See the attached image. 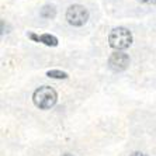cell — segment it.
I'll use <instances>...</instances> for the list:
<instances>
[{"label":"cell","mask_w":156,"mask_h":156,"mask_svg":"<svg viewBox=\"0 0 156 156\" xmlns=\"http://www.w3.org/2000/svg\"><path fill=\"white\" fill-rule=\"evenodd\" d=\"M33 101L38 108L48 110L56 104V101H58V94H56V91H55L52 87L41 86L34 91Z\"/></svg>","instance_id":"6da1fadb"},{"label":"cell","mask_w":156,"mask_h":156,"mask_svg":"<svg viewBox=\"0 0 156 156\" xmlns=\"http://www.w3.org/2000/svg\"><path fill=\"white\" fill-rule=\"evenodd\" d=\"M108 42L110 47L117 51L127 49L132 44V34L125 27H117V28L111 30V33L108 34Z\"/></svg>","instance_id":"7a4b0ae2"},{"label":"cell","mask_w":156,"mask_h":156,"mask_svg":"<svg viewBox=\"0 0 156 156\" xmlns=\"http://www.w3.org/2000/svg\"><path fill=\"white\" fill-rule=\"evenodd\" d=\"M66 20H68L70 26L80 27L86 24V21L89 20V11H87V9L84 6L73 4L66 11Z\"/></svg>","instance_id":"3957f363"},{"label":"cell","mask_w":156,"mask_h":156,"mask_svg":"<svg viewBox=\"0 0 156 156\" xmlns=\"http://www.w3.org/2000/svg\"><path fill=\"white\" fill-rule=\"evenodd\" d=\"M128 65H129V56L121 51L114 52L108 59V66L114 72H122L128 68Z\"/></svg>","instance_id":"277c9868"},{"label":"cell","mask_w":156,"mask_h":156,"mask_svg":"<svg viewBox=\"0 0 156 156\" xmlns=\"http://www.w3.org/2000/svg\"><path fill=\"white\" fill-rule=\"evenodd\" d=\"M40 42L45 44L48 47H56L58 45V38L51 35V34H42V35H40Z\"/></svg>","instance_id":"5b68a950"},{"label":"cell","mask_w":156,"mask_h":156,"mask_svg":"<svg viewBox=\"0 0 156 156\" xmlns=\"http://www.w3.org/2000/svg\"><path fill=\"white\" fill-rule=\"evenodd\" d=\"M41 17L44 18H54L55 16H56V9L54 7V6H51V4H47V6H44L42 9H41Z\"/></svg>","instance_id":"8992f818"},{"label":"cell","mask_w":156,"mask_h":156,"mask_svg":"<svg viewBox=\"0 0 156 156\" xmlns=\"http://www.w3.org/2000/svg\"><path fill=\"white\" fill-rule=\"evenodd\" d=\"M47 76L52 77V79H66V77H68V73L62 72V70H48Z\"/></svg>","instance_id":"52a82bcc"},{"label":"cell","mask_w":156,"mask_h":156,"mask_svg":"<svg viewBox=\"0 0 156 156\" xmlns=\"http://www.w3.org/2000/svg\"><path fill=\"white\" fill-rule=\"evenodd\" d=\"M28 37L31 38V40H34L35 42H40V35H35V34H33V33H30L28 34Z\"/></svg>","instance_id":"ba28073f"},{"label":"cell","mask_w":156,"mask_h":156,"mask_svg":"<svg viewBox=\"0 0 156 156\" xmlns=\"http://www.w3.org/2000/svg\"><path fill=\"white\" fill-rule=\"evenodd\" d=\"M144 4H156V0H139Z\"/></svg>","instance_id":"9c48e42d"},{"label":"cell","mask_w":156,"mask_h":156,"mask_svg":"<svg viewBox=\"0 0 156 156\" xmlns=\"http://www.w3.org/2000/svg\"><path fill=\"white\" fill-rule=\"evenodd\" d=\"M131 156H148L146 153H142V152H134Z\"/></svg>","instance_id":"30bf717a"},{"label":"cell","mask_w":156,"mask_h":156,"mask_svg":"<svg viewBox=\"0 0 156 156\" xmlns=\"http://www.w3.org/2000/svg\"><path fill=\"white\" fill-rule=\"evenodd\" d=\"M62 156H73V155H70V153H65V155H62Z\"/></svg>","instance_id":"8fae6325"}]
</instances>
